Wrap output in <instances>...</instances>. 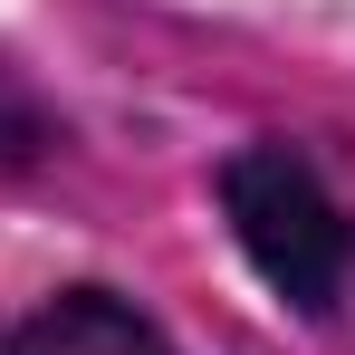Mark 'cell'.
Segmentation results:
<instances>
[{
  "mask_svg": "<svg viewBox=\"0 0 355 355\" xmlns=\"http://www.w3.org/2000/svg\"><path fill=\"white\" fill-rule=\"evenodd\" d=\"M221 211H231L240 250L297 317H327L355 279V221L336 211V192L317 182V164L297 144H240L221 164Z\"/></svg>",
  "mask_w": 355,
  "mask_h": 355,
  "instance_id": "cell-1",
  "label": "cell"
},
{
  "mask_svg": "<svg viewBox=\"0 0 355 355\" xmlns=\"http://www.w3.org/2000/svg\"><path fill=\"white\" fill-rule=\"evenodd\" d=\"M19 355H173L154 317H135L125 297L106 288H58L29 327H19Z\"/></svg>",
  "mask_w": 355,
  "mask_h": 355,
  "instance_id": "cell-2",
  "label": "cell"
},
{
  "mask_svg": "<svg viewBox=\"0 0 355 355\" xmlns=\"http://www.w3.org/2000/svg\"><path fill=\"white\" fill-rule=\"evenodd\" d=\"M39 144H49V116H39V106H29V96L0 77V164H29Z\"/></svg>",
  "mask_w": 355,
  "mask_h": 355,
  "instance_id": "cell-3",
  "label": "cell"
},
{
  "mask_svg": "<svg viewBox=\"0 0 355 355\" xmlns=\"http://www.w3.org/2000/svg\"><path fill=\"white\" fill-rule=\"evenodd\" d=\"M0 355H19V346H10V336H0Z\"/></svg>",
  "mask_w": 355,
  "mask_h": 355,
  "instance_id": "cell-4",
  "label": "cell"
}]
</instances>
